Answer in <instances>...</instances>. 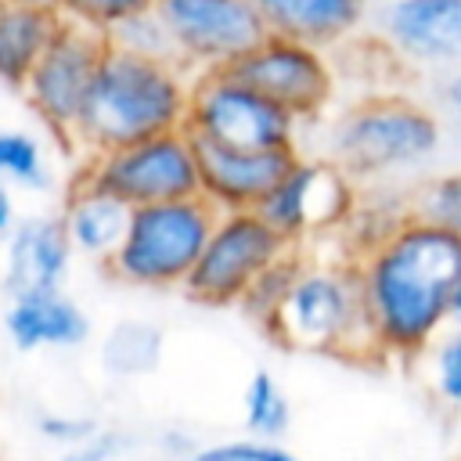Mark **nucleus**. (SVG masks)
Segmentation results:
<instances>
[{
  "label": "nucleus",
  "instance_id": "1",
  "mask_svg": "<svg viewBox=\"0 0 461 461\" xmlns=\"http://www.w3.org/2000/svg\"><path fill=\"white\" fill-rule=\"evenodd\" d=\"M357 263L382 360H418L454 324L461 288V234L411 212Z\"/></svg>",
  "mask_w": 461,
  "mask_h": 461
},
{
  "label": "nucleus",
  "instance_id": "2",
  "mask_svg": "<svg viewBox=\"0 0 461 461\" xmlns=\"http://www.w3.org/2000/svg\"><path fill=\"white\" fill-rule=\"evenodd\" d=\"M191 83L194 76L180 65L137 58L108 43L72 144L90 158L184 130Z\"/></svg>",
  "mask_w": 461,
  "mask_h": 461
},
{
  "label": "nucleus",
  "instance_id": "3",
  "mask_svg": "<svg viewBox=\"0 0 461 461\" xmlns=\"http://www.w3.org/2000/svg\"><path fill=\"white\" fill-rule=\"evenodd\" d=\"M281 349L321 353L353 364L382 360L375 328L367 317L357 263L342 259H303L285 303L263 328Z\"/></svg>",
  "mask_w": 461,
  "mask_h": 461
},
{
  "label": "nucleus",
  "instance_id": "4",
  "mask_svg": "<svg viewBox=\"0 0 461 461\" xmlns=\"http://www.w3.org/2000/svg\"><path fill=\"white\" fill-rule=\"evenodd\" d=\"M439 137V119L425 104L400 94H378L357 101L335 119L328 158L353 180H367L432 158Z\"/></svg>",
  "mask_w": 461,
  "mask_h": 461
},
{
  "label": "nucleus",
  "instance_id": "5",
  "mask_svg": "<svg viewBox=\"0 0 461 461\" xmlns=\"http://www.w3.org/2000/svg\"><path fill=\"white\" fill-rule=\"evenodd\" d=\"M216 209L198 194L184 202H158L133 209L115 256L104 263L108 277L130 288H180L194 274L202 249L216 227Z\"/></svg>",
  "mask_w": 461,
  "mask_h": 461
},
{
  "label": "nucleus",
  "instance_id": "6",
  "mask_svg": "<svg viewBox=\"0 0 461 461\" xmlns=\"http://www.w3.org/2000/svg\"><path fill=\"white\" fill-rule=\"evenodd\" d=\"M299 119L230 72H198L191 83L187 133L202 144L241 151H299Z\"/></svg>",
  "mask_w": 461,
  "mask_h": 461
},
{
  "label": "nucleus",
  "instance_id": "7",
  "mask_svg": "<svg viewBox=\"0 0 461 461\" xmlns=\"http://www.w3.org/2000/svg\"><path fill=\"white\" fill-rule=\"evenodd\" d=\"M79 176L115 194L130 209H144L158 202H184V198L202 194L198 148L187 130H173L162 137H148L140 144L90 155Z\"/></svg>",
  "mask_w": 461,
  "mask_h": 461
},
{
  "label": "nucleus",
  "instance_id": "8",
  "mask_svg": "<svg viewBox=\"0 0 461 461\" xmlns=\"http://www.w3.org/2000/svg\"><path fill=\"white\" fill-rule=\"evenodd\" d=\"M288 252L292 245L259 212H220L184 295L202 306H241L259 274Z\"/></svg>",
  "mask_w": 461,
  "mask_h": 461
},
{
  "label": "nucleus",
  "instance_id": "9",
  "mask_svg": "<svg viewBox=\"0 0 461 461\" xmlns=\"http://www.w3.org/2000/svg\"><path fill=\"white\" fill-rule=\"evenodd\" d=\"M360 205L357 180L331 158L299 155L285 180L256 209L292 249H306L324 234H342Z\"/></svg>",
  "mask_w": 461,
  "mask_h": 461
},
{
  "label": "nucleus",
  "instance_id": "10",
  "mask_svg": "<svg viewBox=\"0 0 461 461\" xmlns=\"http://www.w3.org/2000/svg\"><path fill=\"white\" fill-rule=\"evenodd\" d=\"M104 54H108L104 32L61 22L50 47L43 50L32 76L22 86L36 119L65 144L76 140V126L83 119V108H86V97H90V86L97 79Z\"/></svg>",
  "mask_w": 461,
  "mask_h": 461
},
{
  "label": "nucleus",
  "instance_id": "11",
  "mask_svg": "<svg viewBox=\"0 0 461 461\" xmlns=\"http://www.w3.org/2000/svg\"><path fill=\"white\" fill-rule=\"evenodd\" d=\"M155 11L162 14L180 65L191 76L230 68L270 36L249 0H155Z\"/></svg>",
  "mask_w": 461,
  "mask_h": 461
},
{
  "label": "nucleus",
  "instance_id": "12",
  "mask_svg": "<svg viewBox=\"0 0 461 461\" xmlns=\"http://www.w3.org/2000/svg\"><path fill=\"white\" fill-rule=\"evenodd\" d=\"M234 79L259 90L285 112H292L299 122H310L328 112L335 97V72L321 47L288 40V36H267L259 47H252L245 58H238L230 68Z\"/></svg>",
  "mask_w": 461,
  "mask_h": 461
},
{
  "label": "nucleus",
  "instance_id": "13",
  "mask_svg": "<svg viewBox=\"0 0 461 461\" xmlns=\"http://www.w3.org/2000/svg\"><path fill=\"white\" fill-rule=\"evenodd\" d=\"M194 148H198L202 198L216 212H256L299 158V151H241L202 140H194Z\"/></svg>",
  "mask_w": 461,
  "mask_h": 461
},
{
  "label": "nucleus",
  "instance_id": "14",
  "mask_svg": "<svg viewBox=\"0 0 461 461\" xmlns=\"http://www.w3.org/2000/svg\"><path fill=\"white\" fill-rule=\"evenodd\" d=\"M378 25L414 65H461V0H389Z\"/></svg>",
  "mask_w": 461,
  "mask_h": 461
},
{
  "label": "nucleus",
  "instance_id": "15",
  "mask_svg": "<svg viewBox=\"0 0 461 461\" xmlns=\"http://www.w3.org/2000/svg\"><path fill=\"white\" fill-rule=\"evenodd\" d=\"M4 285L11 295L25 292H58L65 288L72 267V241L61 227V216H29L18 220L11 238L4 241Z\"/></svg>",
  "mask_w": 461,
  "mask_h": 461
},
{
  "label": "nucleus",
  "instance_id": "16",
  "mask_svg": "<svg viewBox=\"0 0 461 461\" xmlns=\"http://www.w3.org/2000/svg\"><path fill=\"white\" fill-rule=\"evenodd\" d=\"M130 216H133V209L126 202L94 187L79 173L72 176V184L65 191V205H61V227L79 256L104 267L115 256V249L122 245Z\"/></svg>",
  "mask_w": 461,
  "mask_h": 461
},
{
  "label": "nucleus",
  "instance_id": "17",
  "mask_svg": "<svg viewBox=\"0 0 461 461\" xmlns=\"http://www.w3.org/2000/svg\"><path fill=\"white\" fill-rule=\"evenodd\" d=\"M4 328L18 349H72L90 335L86 313L61 288L11 295Z\"/></svg>",
  "mask_w": 461,
  "mask_h": 461
},
{
  "label": "nucleus",
  "instance_id": "18",
  "mask_svg": "<svg viewBox=\"0 0 461 461\" xmlns=\"http://www.w3.org/2000/svg\"><path fill=\"white\" fill-rule=\"evenodd\" d=\"M274 36H288L310 47H335L349 40L364 14L367 0H249Z\"/></svg>",
  "mask_w": 461,
  "mask_h": 461
},
{
  "label": "nucleus",
  "instance_id": "19",
  "mask_svg": "<svg viewBox=\"0 0 461 461\" xmlns=\"http://www.w3.org/2000/svg\"><path fill=\"white\" fill-rule=\"evenodd\" d=\"M58 11H40V7H0V83L7 86H25L32 76L36 61L50 47L54 32L61 29Z\"/></svg>",
  "mask_w": 461,
  "mask_h": 461
},
{
  "label": "nucleus",
  "instance_id": "20",
  "mask_svg": "<svg viewBox=\"0 0 461 461\" xmlns=\"http://www.w3.org/2000/svg\"><path fill=\"white\" fill-rule=\"evenodd\" d=\"M158 357H162V331L155 324H144V321L115 324L101 346V364L122 378L151 371L158 364Z\"/></svg>",
  "mask_w": 461,
  "mask_h": 461
},
{
  "label": "nucleus",
  "instance_id": "21",
  "mask_svg": "<svg viewBox=\"0 0 461 461\" xmlns=\"http://www.w3.org/2000/svg\"><path fill=\"white\" fill-rule=\"evenodd\" d=\"M241 414H245V429L256 439H281L288 432V425H292V403H288L285 389L277 385V378L267 367L252 371V378L245 382Z\"/></svg>",
  "mask_w": 461,
  "mask_h": 461
},
{
  "label": "nucleus",
  "instance_id": "22",
  "mask_svg": "<svg viewBox=\"0 0 461 461\" xmlns=\"http://www.w3.org/2000/svg\"><path fill=\"white\" fill-rule=\"evenodd\" d=\"M0 180L29 191L50 187V162L43 144L25 130H0Z\"/></svg>",
  "mask_w": 461,
  "mask_h": 461
},
{
  "label": "nucleus",
  "instance_id": "23",
  "mask_svg": "<svg viewBox=\"0 0 461 461\" xmlns=\"http://www.w3.org/2000/svg\"><path fill=\"white\" fill-rule=\"evenodd\" d=\"M108 43L115 50H126V54H137V58H151V61H169V65H180V54H176V43L162 22V14L151 7V11H140L133 18H126L122 25H115L108 32ZM184 68V65H180Z\"/></svg>",
  "mask_w": 461,
  "mask_h": 461
},
{
  "label": "nucleus",
  "instance_id": "24",
  "mask_svg": "<svg viewBox=\"0 0 461 461\" xmlns=\"http://www.w3.org/2000/svg\"><path fill=\"white\" fill-rule=\"evenodd\" d=\"M303 259H306V249H292V252H288V256H281L274 267H267V270L259 274V281L249 288V295H245V303H241L238 310H245L259 328H267V324H270V317L277 313V306L285 303V295H288L292 281L299 277Z\"/></svg>",
  "mask_w": 461,
  "mask_h": 461
},
{
  "label": "nucleus",
  "instance_id": "25",
  "mask_svg": "<svg viewBox=\"0 0 461 461\" xmlns=\"http://www.w3.org/2000/svg\"><path fill=\"white\" fill-rule=\"evenodd\" d=\"M155 0H58V14L72 25L94 29V32H112L115 25H122L126 18L151 11Z\"/></svg>",
  "mask_w": 461,
  "mask_h": 461
},
{
  "label": "nucleus",
  "instance_id": "26",
  "mask_svg": "<svg viewBox=\"0 0 461 461\" xmlns=\"http://www.w3.org/2000/svg\"><path fill=\"white\" fill-rule=\"evenodd\" d=\"M191 461H303V457L281 447L277 439L245 436V439H220V443L198 447Z\"/></svg>",
  "mask_w": 461,
  "mask_h": 461
},
{
  "label": "nucleus",
  "instance_id": "27",
  "mask_svg": "<svg viewBox=\"0 0 461 461\" xmlns=\"http://www.w3.org/2000/svg\"><path fill=\"white\" fill-rule=\"evenodd\" d=\"M414 212L450 227L461 234V173H447V176H436L425 184V191L418 194V205Z\"/></svg>",
  "mask_w": 461,
  "mask_h": 461
},
{
  "label": "nucleus",
  "instance_id": "28",
  "mask_svg": "<svg viewBox=\"0 0 461 461\" xmlns=\"http://www.w3.org/2000/svg\"><path fill=\"white\" fill-rule=\"evenodd\" d=\"M432 385L443 403L461 407V324L432 346Z\"/></svg>",
  "mask_w": 461,
  "mask_h": 461
},
{
  "label": "nucleus",
  "instance_id": "29",
  "mask_svg": "<svg viewBox=\"0 0 461 461\" xmlns=\"http://www.w3.org/2000/svg\"><path fill=\"white\" fill-rule=\"evenodd\" d=\"M94 432H97V421H94V418H86V414L50 411V414H43V418H40V436H43L47 443H58L61 450H68V447H76V443L90 439Z\"/></svg>",
  "mask_w": 461,
  "mask_h": 461
},
{
  "label": "nucleus",
  "instance_id": "30",
  "mask_svg": "<svg viewBox=\"0 0 461 461\" xmlns=\"http://www.w3.org/2000/svg\"><path fill=\"white\" fill-rule=\"evenodd\" d=\"M119 454H122V436H119V432H104V429H97L90 439H83V443L61 450L58 461H115Z\"/></svg>",
  "mask_w": 461,
  "mask_h": 461
},
{
  "label": "nucleus",
  "instance_id": "31",
  "mask_svg": "<svg viewBox=\"0 0 461 461\" xmlns=\"http://www.w3.org/2000/svg\"><path fill=\"white\" fill-rule=\"evenodd\" d=\"M14 227H18V220H14V198H11V184H4V180H0V241H7Z\"/></svg>",
  "mask_w": 461,
  "mask_h": 461
},
{
  "label": "nucleus",
  "instance_id": "32",
  "mask_svg": "<svg viewBox=\"0 0 461 461\" xmlns=\"http://www.w3.org/2000/svg\"><path fill=\"white\" fill-rule=\"evenodd\" d=\"M443 101H447L454 112H461V68L443 83Z\"/></svg>",
  "mask_w": 461,
  "mask_h": 461
},
{
  "label": "nucleus",
  "instance_id": "33",
  "mask_svg": "<svg viewBox=\"0 0 461 461\" xmlns=\"http://www.w3.org/2000/svg\"><path fill=\"white\" fill-rule=\"evenodd\" d=\"M7 7H40V11H58V0H0Z\"/></svg>",
  "mask_w": 461,
  "mask_h": 461
},
{
  "label": "nucleus",
  "instance_id": "34",
  "mask_svg": "<svg viewBox=\"0 0 461 461\" xmlns=\"http://www.w3.org/2000/svg\"><path fill=\"white\" fill-rule=\"evenodd\" d=\"M454 324H461V288H457V299H454Z\"/></svg>",
  "mask_w": 461,
  "mask_h": 461
},
{
  "label": "nucleus",
  "instance_id": "35",
  "mask_svg": "<svg viewBox=\"0 0 461 461\" xmlns=\"http://www.w3.org/2000/svg\"><path fill=\"white\" fill-rule=\"evenodd\" d=\"M0 7H4V4H0Z\"/></svg>",
  "mask_w": 461,
  "mask_h": 461
}]
</instances>
